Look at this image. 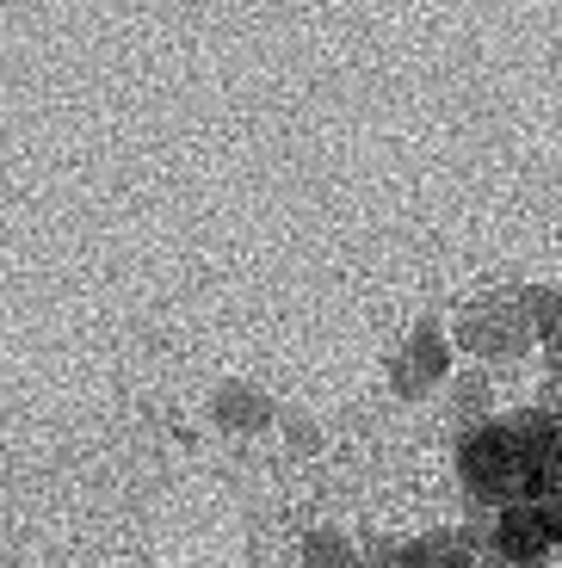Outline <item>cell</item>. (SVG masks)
Masks as SVG:
<instances>
[{
    "label": "cell",
    "instance_id": "6da1fadb",
    "mask_svg": "<svg viewBox=\"0 0 562 568\" xmlns=\"http://www.w3.org/2000/svg\"><path fill=\"white\" fill-rule=\"evenodd\" d=\"M458 483L482 513H506L525 500L562 495V414L520 408L482 420L458 445Z\"/></svg>",
    "mask_w": 562,
    "mask_h": 568
},
{
    "label": "cell",
    "instance_id": "7a4b0ae2",
    "mask_svg": "<svg viewBox=\"0 0 562 568\" xmlns=\"http://www.w3.org/2000/svg\"><path fill=\"white\" fill-rule=\"evenodd\" d=\"M550 550H562V495H556V500H525V507L494 513L489 556H506V562L538 568Z\"/></svg>",
    "mask_w": 562,
    "mask_h": 568
},
{
    "label": "cell",
    "instance_id": "52a82bcc",
    "mask_svg": "<svg viewBox=\"0 0 562 568\" xmlns=\"http://www.w3.org/2000/svg\"><path fill=\"white\" fill-rule=\"evenodd\" d=\"M482 568H525V562H506V556H482Z\"/></svg>",
    "mask_w": 562,
    "mask_h": 568
},
{
    "label": "cell",
    "instance_id": "3957f363",
    "mask_svg": "<svg viewBox=\"0 0 562 568\" xmlns=\"http://www.w3.org/2000/svg\"><path fill=\"white\" fill-rule=\"evenodd\" d=\"M525 297H482L458 315V341L482 358H520L525 346L538 341L532 327V310H520Z\"/></svg>",
    "mask_w": 562,
    "mask_h": 568
},
{
    "label": "cell",
    "instance_id": "5b68a950",
    "mask_svg": "<svg viewBox=\"0 0 562 568\" xmlns=\"http://www.w3.org/2000/svg\"><path fill=\"white\" fill-rule=\"evenodd\" d=\"M433 377H445V341H439V327H421L414 346L395 358V384H402V396H421Z\"/></svg>",
    "mask_w": 562,
    "mask_h": 568
},
{
    "label": "cell",
    "instance_id": "277c9868",
    "mask_svg": "<svg viewBox=\"0 0 562 568\" xmlns=\"http://www.w3.org/2000/svg\"><path fill=\"white\" fill-rule=\"evenodd\" d=\"M402 568H482L470 531H426L402 550Z\"/></svg>",
    "mask_w": 562,
    "mask_h": 568
},
{
    "label": "cell",
    "instance_id": "8992f818",
    "mask_svg": "<svg viewBox=\"0 0 562 568\" xmlns=\"http://www.w3.org/2000/svg\"><path fill=\"white\" fill-rule=\"evenodd\" d=\"M217 420L223 426H267L272 396H260V389H248V384H229V389H217Z\"/></svg>",
    "mask_w": 562,
    "mask_h": 568
},
{
    "label": "cell",
    "instance_id": "ba28073f",
    "mask_svg": "<svg viewBox=\"0 0 562 568\" xmlns=\"http://www.w3.org/2000/svg\"><path fill=\"white\" fill-rule=\"evenodd\" d=\"M550 358H556V377H562V334H556V346H550Z\"/></svg>",
    "mask_w": 562,
    "mask_h": 568
}]
</instances>
